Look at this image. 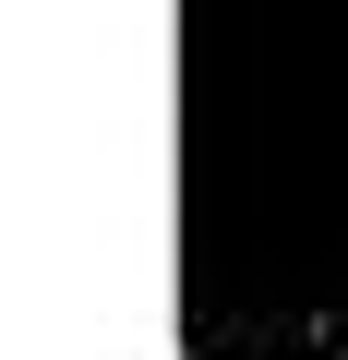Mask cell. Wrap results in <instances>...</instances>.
Returning <instances> with one entry per match:
<instances>
[{"label": "cell", "instance_id": "obj_1", "mask_svg": "<svg viewBox=\"0 0 348 360\" xmlns=\"http://www.w3.org/2000/svg\"><path fill=\"white\" fill-rule=\"evenodd\" d=\"M181 360H348V0H181Z\"/></svg>", "mask_w": 348, "mask_h": 360}]
</instances>
